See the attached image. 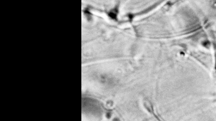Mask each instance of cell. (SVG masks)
Returning <instances> with one entry per match:
<instances>
[{"label":"cell","mask_w":216,"mask_h":121,"mask_svg":"<svg viewBox=\"0 0 216 121\" xmlns=\"http://www.w3.org/2000/svg\"><path fill=\"white\" fill-rule=\"evenodd\" d=\"M109 15H110V17L113 18V19H116L117 15H116V13H115V12H111L109 14Z\"/></svg>","instance_id":"1"}]
</instances>
